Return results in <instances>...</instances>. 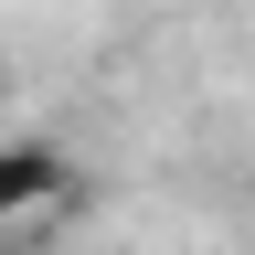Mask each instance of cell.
Masks as SVG:
<instances>
[{
	"label": "cell",
	"mask_w": 255,
	"mask_h": 255,
	"mask_svg": "<svg viewBox=\"0 0 255 255\" xmlns=\"http://www.w3.org/2000/svg\"><path fill=\"white\" fill-rule=\"evenodd\" d=\"M64 202H75V159H64V138H0V234L53 223Z\"/></svg>",
	"instance_id": "6da1fadb"
}]
</instances>
